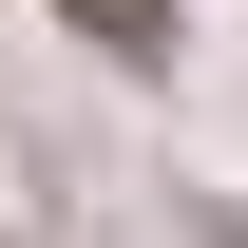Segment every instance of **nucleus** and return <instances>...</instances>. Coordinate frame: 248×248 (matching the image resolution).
Masks as SVG:
<instances>
[{"instance_id": "1", "label": "nucleus", "mask_w": 248, "mask_h": 248, "mask_svg": "<svg viewBox=\"0 0 248 248\" xmlns=\"http://www.w3.org/2000/svg\"><path fill=\"white\" fill-rule=\"evenodd\" d=\"M58 19L95 38V58H153V38H172V0H58Z\"/></svg>"}]
</instances>
